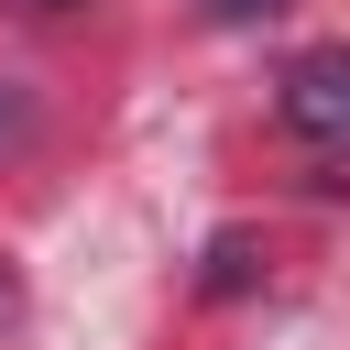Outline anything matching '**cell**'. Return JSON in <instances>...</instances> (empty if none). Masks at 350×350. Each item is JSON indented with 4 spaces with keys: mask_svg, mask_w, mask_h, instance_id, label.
Segmentation results:
<instances>
[{
    "mask_svg": "<svg viewBox=\"0 0 350 350\" xmlns=\"http://www.w3.org/2000/svg\"><path fill=\"white\" fill-rule=\"evenodd\" d=\"M33 131H44V120H33V98L0 77V164H11V153H33Z\"/></svg>",
    "mask_w": 350,
    "mask_h": 350,
    "instance_id": "cell-3",
    "label": "cell"
},
{
    "mask_svg": "<svg viewBox=\"0 0 350 350\" xmlns=\"http://www.w3.org/2000/svg\"><path fill=\"white\" fill-rule=\"evenodd\" d=\"M284 120L328 153V142L350 131V55H295V66H284Z\"/></svg>",
    "mask_w": 350,
    "mask_h": 350,
    "instance_id": "cell-1",
    "label": "cell"
},
{
    "mask_svg": "<svg viewBox=\"0 0 350 350\" xmlns=\"http://www.w3.org/2000/svg\"><path fill=\"white\" fill-rule=\"evenodd\" d=\"M284 0H208V22H273Z\"/></svg>",
    "mask_w": 350,
    "mask_h": 350,
    "instance_id": "cell-4",
    "label": "cell"
},
{
    "mask_svg": "<svg viewBox=\"0 0 350 350\" xmlns=\"http://www.w3.org/2000/svg\"><path fill=\"white\" fill-rule=\"evenodd\" d=\"M252 273H262V252H252V230H219V241H208V295H241Z\"/></svg>",
    "mask_w": 350,
    "mask_h": 350,
    "instance_id": "cell-2",
    "label": "cell"
},
{
    "mask_svg": "<svg viewBox=\"0 0 350 350\" xmlns=\"http://www.w3.org/2000/svg\"><path fill=\"white\" fill-rule=\"evenodd\" d=\"M22 11H77V0H22Z\"/></svg>",
    "mask_w": 350,
    "mask_h": 350,
    "instance_id": "cell-5",
    "label": "cell"
}]
</instances>
